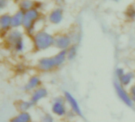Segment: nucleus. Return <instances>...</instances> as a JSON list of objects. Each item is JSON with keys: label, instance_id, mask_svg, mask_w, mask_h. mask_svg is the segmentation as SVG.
<instances>
[{"label": "nucleus", "instance_id": "18", "mask_svg": "<svg viewBox=\"0 0 135 122\" xmlns=\"http://www.w3.org/2000/svg\"><path fill=\"white\" fill-rule=\"evenodd\" d=\"M78 54V44H73L67 50H66V56L68 61H74Z\"/></svg>", "mask_w": 135, "mask_h": 122}, {"label": "nucleus", "instance_id": "25", "mask_svg": "<svg viewBox=\"0 0 135 122\" xmlns=\"http://www.w3.org/2000/svg\"><path fill=\"white\" fill-rule=\"evenodd\" d=\"M77 116H76V114H74V113H73L71 110H69V111H68V113H67V114H66V118H67V119H69V120H70V119H74V118H76Z\"/></svg>", "mask_w": 135, "mask_h": 122}, {"label": "nucleus", "instance_id": "3", "mask_svg": "<svg viewBox=\"0 0 135 122\" xmlns=\"http://www.w3.org/2000/svg\"><path fill=\"white\" fill-rule=\"evenodd\" d=\"M40 11L36 8H32L25 12L22 27L25 30V33L27 36L32 37L37 32L36 25L40 20Z\"/></svg>", "mask_w": 135, "mask_h": 122}, {"label": "nucleus", "instance_id": "17", "mask_svg": "<svg viewBox=\"0 0 135 122\" xmlns=\"http://www.w3.org/2000/svg\"><path fill=\"white\" fill-rule=\"evenodd\" d=\"M54 60L56 64V67L57 69L61 68L67 60V56H66V50H63V51H58L54 56Z\"/></svg>", "mask_w": 135, "mask_h": 122}, {"label": "nucleus", "instance_id": "15", "mask_svg": "<svg viewBox=\"0 0 135 122\" xmlns=\"http://www.w3.org/2000/svg\"><path fill=\"white\" fill-rule=\"evenodd\" d=\"M32 115L30 112H17V114L11 117L8 122H32Z\"/></svg>", "mask_w": 135, "mask_h": 122}, {"label": "nucleus", "instance_id": "27", "mask_svg": "<svg viewBox=\"0 0 135 122\" xmlns=\"http://www.w3.org/2000/svg\"><path fill=\"white\" fill-rule=\"evenodd\" d=\"M113 1H119V0H113Z\"/></svg>", "mask_w": 135, "mask_h": 122}, {"label": "nucleus", "instance_id": "16", "mask_svg": "<svg viewBox=\"0 0 135 122\" xmlns=\"http://www.w3.org/2000/svg\"><path fill=\"white\" fill-rule=\"evenodd\" d=\"M24 15H25V12L21 10L17 11L13 15H12L11 17L12 29H19L20 27H22Z\"/></svg>", "mask_w": 135, "mask_h": 122}, {"label": "nucleus", "instance_id": "6", "mask_svg": "<svg viewBox=\"0 0 135 122\" xmlns=\"http://www.w3.org/2000/svg\"><path fill=\"white\" fill-rule=\"evenodd\" d=\"M36 69L40 73H50L57 70L56 64L52 56H43L37 60Z\"/></svg>", "mask_w": 135, "mask_h": 122}, {"label": "nucleus", "instance_id": "2", "mask_svg": "<svg viewBox=\"0 0 135 122\" xmlns=\"http://www.w3.org/2000/svg\"><path fill=\"white\" fill-rule=\"evenodd\" d=\"M32 48L36 52H44L54 47L55 36L46 30H38L31 37Z\"/></svg>", "mask_w": 135, "mask_h": 122}, {"label": "nucleus", "instance_id": "21", "mask_svg": "<svg viewBox=\"0 0 135 122\" xmlns=\"http://www.w3.org/2000/svg\"><path fill=\"white\" fill-rule=\"evenodd\" d=\"M126 70L123 68V67H118L115 69L114 71V75L116 79V80L119 79L125 73H126Z\"/></svg>", "mask_w": 135, "mask_h": 122}, {"label": "nucleus", "instance_id": "13", "mask_svg": "<svg viewBox=\"0 0 135 122\" xmlns=\"http://www.w3.org/2000/svg\"><path fill=\"white\" fill-rule=\"evenodd\" d=\"M11 17L9 13H3L0 17V28L2 35H6L9 31L12 29Z\"/></svg>", "mask_w": 135, "mask_h": 122}, {"label": "nucleus", "instance_id": "1", "mask_svg": "<svg viewBox=\"0 0 135 122\" xmlns=\"http://www.w3.org/2000/svg\"><path fill=\"white\" fill-rule=\"evenodd\" d=\"M6 48L16 54H21L26 49L25 33L19 29H12L3 37Z\"/></svg>", "mask_w": 135, "mask_h": 122}, {"label": "nucleus", "instance_id": "8", "mask_svg": "<svg viewBox=\"0 0 135 122\" xmlns=\"http://www.w3.org/2000/svg\"><path fill=\"white\" fill-rule=\"evenodd\" d=\"M42 86H43V80L41 77L37 74H34L28 78L27 81L22 86V91L25 93L30 94L33 91Z\"/></svg>", "mask_w": 135, "mask_h": 122}, {"label": "nucleus", "instance_id": "14", "mask_svg": "<svg viewBox=\"0 0 135 122\" xmlns=\"http://www.w3.org/2000/svg\"><path fill=\"white\" fill-rule=\"evenodd\" d=\"M63 19V11L60 8L53 10L48 15V21L52 25H59Z\"/></svg>", "mask_w": 135, "mask_h": 122}, {"label": "nucleus", "instance_id": "22", "mask_svg": "<svg viewBox=\"0 0 135 122\" xmlns=\"http://www.w3.org/2000/svg\"><path fill=\"white\" fill-rule=\"evenodd\" d=\"M126 17L129 20H134L135 19V8L134 6H130L126 10Z\"/></svg>", "mask_w": 135, "mask_h": 122}, {"label": "nucleus", "instance_id": "12", "mask_svg": "<svg viewBox=\"0 0 135 122\" xmlns=\"http://www.w3.org/2000/svg\"><path fill=\"white\" fill-rule=\"evenodd\" d=\"M14 106L17 112H30L35 105L29 99H19L15 102Z\"/></svg>", "mask_w": 135, "mask_h": 122}, {"label": "nucleus", "instance_id": "20", "mask_svg": "<svg viewBox=\"0 0 135 122\" xmlns=\"http://www.w3.org/2000/svg\"><path fill=\"white\" fill-rule=\"evenodd\" d=\"M40 122H55V117L51 113H44L40 117Z\"/></svg>", "mask_w": 135, "mask_h": 122}, {"label": "nucleus", "instance_id": "26", "mask_svg": "<svg viewBox=\"0 0 135 122\" xmlns=\"http://www.w3.org/2000/svg\"><path fill=\"white\" fill-rule=\"evenodd\" d=\"M55 2H63V0H55Z\"/></svg>", "mask_w": 135, "mask_h": 122}, {"label": "nucleus", "instance_id": "9", "mask_svg": "<svg viewBox=\"0 0 135 122\" xmlns=\"http://www.w3.org/2000/svg\"><path fill=\"white\" fill-rule=\"evenodd\" d=\"M73 44L72 38L69 33H61L55 37L54 47L59 51L67 50Z\"/></svg>", "mask_w": 135, "mask_h": 122}, {"label": "nucleus", "instance_id": "10", "mask_svg": "<svg viewBox=\"0 0 135 122\" xmlns=\"http://www.w3.org/2000/svg\"><path fill=\"white\" fill-rule=\"evenodd\" d=\"M48 96H49L48 90L45 87L42 86L33 91L32 93H30L28 99L36 106L39 104L40 102H42L43 100L46 99Z\"/></svg>", "mask_w": 135, "mask_h": 122}, {"label": "nucleus", "instance_id": "24", "mask_svg": "<svg viewBox=\"0 0 135 122\" xmlns=\"http://www.w3.org/2000/svg\"><path fill=\"white\" fill-rule=\"evenodd\" d=\"M15 70H16V72H17V74H21V73H23V72L26 70V67H25L24 65H22V64H18L15 67Z\"/></svg>", "mask_w": 135, "mask_h": 122}, {"label": "nucleus", "instance_id": "23", "mask_svg": "<svg viewBox=\"0 0 135 122\" xmlns=\"http://www.w3.org/2000/svg\"><path fill=\"white\" fill-rule=\"evenodd\" d=\"M128 90H129V92H130V94H131L132 102H133L134 105L135 106V83H134Z\"/></svg>", "mask_w": 135, "mask_h": 122}, {"label": "nucleus", "instance_id": "7", "mask_svg": "<svg viewBox=\"0 0 135 122\" xmlns=\"http://www.w3.org/2000/svg\"><path fill=\"white\" fill-rule=\"evenodd\" d=\"M62 95L65 98V100L66 102L69 110H71L73 113H74L77 117H83V113H82L81 105L79 102L78 101V99L74 97V95L67 91H64Z\"/></svg>", "mask_w": 135, "mask_h": 122}, {"label": "nucleus", "instance_id": "11", "mask_svg": "<svg viewBox=\"0 0 135 122\" xmlns=\"http://www.w3.org/2000/svg\"><path fill=\"white\" fill-rule=\"evenodd\" d=\"M123 87L129 89L135 83V72L133 71H127L126 73L117 80Z\"/></svg>", "mask_w": 135, "mask_h": 122}, {"label": "nucleus", "instance_id": "4", "mask_svg": "<svg viewBox=\"0 0 135 122\" xmlns=\"http://www.w3.org/2000/svg\"><path fill=\"white\" fill-rule=\"evenodd\" d=\"M51 113L56 118H66L69 108L63 95H58L54 97L51 102Z\"/></svg>", "mask_w": 135, "mask_h": 122}, {"label": "nucleus", "instance_id": "5", "mask_svg": "<svg viewBox=\"0 0 135 122\" xmlns=\"http://www.w3.org/2000/svg\"><path fill=\"white\" fill-rule=\"evenodd\" d=\"M113 86H114V90L116 94V96L120 100V102H122V103H123L127 107L133 108L134 106V105L132 102L129 90L127 88L123 87L117 80H115L114 82Z\"/></svg>", "mask_w": 135, "mask_h": 122}, {"label": "nucleus", "instance_id": "28", "mask_svg": "<svg viewBox=\"0 0 135 122\" xmlns=\"http://www.w3.org/2000/svg\"><path fill=\"white\" fill-rule=\"evenodd\" d=\"M32 122H36V121H32Z\"/></svg>", "mask_w": 135, "mask_h": 122}, {"label": "nucleus", "instance_id": "19", "mask_svg": "<svg viewBox=\"0 0 135 122\" xmlns=\"http://www.w3.org/2000/svg\"><path fill=\"white\" fill-rule=\"evenodd\" d=\"M20 8L21 10L26 12L32 8H34V2L32 0H22L20 2Z\"/></svg>", "mask_w": 135, "mask_h": 122}]
</instances>
